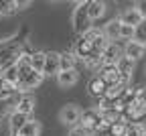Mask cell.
<instances>
[{"label":"cell","mask_w":146,"mask_h":136,"mask_svg":"<svg viewBox=\"0 0 146 136\" xmlns=\"http://www.w3.org/2000/svg\"><path fill=\"white\" fill-rule=\"evenodd\" d=\"M77 65V57L73 51H63L59 53V69L61 71H67V69H75Z\"/></svg>","instance_id":"cell-16"},{"label":"cell","mask_w":146,"mask_h":136,"mask_svg":"<svg viewBox=\"0 0 146 136\" xmlns=\"http://www.w3.org/2000/svg\"><path fill=\"white\" fill-rule=\"evenodd\" d=\"M79 116H81V108L77 104H67L59 110V122L73 128L79 124Z\"/></svg>","instance_id":"cell-4"},{"label":"cell","mask_w":146,"mask_h":136,"mask_svg":"<svg viewBox=\"0 0 146 136\" xmlns=\"http://www.w3.org/2000/svg\"><path fill=\"white\" fill-rule=\"evenodd\" d=\"M29 4H31L29 0H16V2H14V8H16V10H25Z\"/></svg>","instance_id":"cell-28"},{"label":"cell","mask_w":146,"mask_h":136,"mask_svg":"<svg viewBox=\"0 0 146 136\" xmlns=\"http://www.w3.org/2000/svg\"><path fill=\"white\" fill-rule=\"evenodd\" d=\"M134 35H136V29H132V27H124L122 25V29H120V41H132L134 39Z\"/></svg>","instance_id":"cell-23"},{"label":"cell","mask_w":146,"mask_h":136,"mask_svg":"<svg viewBox=\"0 0 146 136\" xmlns=\"http://www.w3.org/2000/svg\"><path fill=\"white\" fill-rule=\"evenodd\" d=\"M35 106H36L35 95H31V93H21V95H18V100H16L14 112L23 114V116H31V112L35 110Z\"/></svg>","instance_id":"cell-7"},{"label":"cell","mask_w":146,"mask_h":136,"mask_svg":"<svg viewBox=\"0 0 146 136\" xmlns=\"http://www.w3.org/2000/svg\"><path fill=\"white\" fill-rule=\"evenodd\" d=\"M134 41L142 43L146 47V21H142L138 27H136V35H134Z\"/></svg>","instance_id":"cell-22"},{"label":"cell","mask_w":146,"mask_h":136,"mask_svg":"<svg viewBox=\"0 0 146 136\" xmlns=\"http://www.w3.org/2000/svg\"><path fill=\"white\" fill-rule=\"evenodd\" d=\"M100 77H102V79L108 83V87H110V85H116V83H120V75H118L116 65H102Z\"/></svg>","instance_id":"cell-15"},{"label":"cell","mask_w":146,"mask_h":136,"mask_svg":"<svg viewBox=\"0 0 146 136\" xmlns=\"http://www.w3.org/2000/svg\"><path fill=\"white\" fill-rule=\"evenodd\" d=\"M140 136H146V132H144V130H142V134H140Z\"/></svg>","instance_id":"cell-30"},{"label":"cell","mask_w":146,"mask_h":136,"mask_svg":"<svg viewBox=\"0 0 146 136\" xmlns=\"http://www.w3.org/2000/svg\"><path fill=\"white\" fill-rule=\"evenodd\" d=\"M57 83H59V87H73L77 81H79V73H77V69H67V71H59L57 75Z\"/></svg>","instance_id":"cell-10"},{"label":"cell","mask_w":146,"mask_h":136,"mask_svg":"<svg viewBox=\"0 0 146 136\" xmlns=\"http://www.w3.org/2000/svg\"><path fill=\"white\" fill-rule=\"evenodd\" d=\"M27 120H29V116H23V114H18V112H12V116H10V130L14 132V136H16L18 130L25 126Z\"/></svg>","instance_id":"cell-18"},{"label":"cell","mask_w":146,"mask_h":136,"mask_svg":"<svg viewBox=\"0 0 146 136\" xmlns=\"http://www.w3.org/2000/svg\"><path fill=\"white\" fill-rule=\"evenodd\" d=\"M122 57V47L118 43H108V47L102 51V65H116Z\"/></svg>","instance_id":"cell-5"},{"label":"cell","mask_w":146,"mask_h":136,"mask_svg":"<svg viewBox=\"0 0 146 136\" xmlns=\"http://www.w3.org/2000/svg\"><path fill=\"white\" fill-rule=\"evenodd\" d=\"M134 8H136V12L140 14L142 21H146V0H140V2H136Z\"/></svg>","instance_id":"cell-26"},{"label":"cell","mask_w":146,"mask_h":136,"mask_svg":"<svg viewBox=\"0 0 146 136\" xmlns=\"http://www.w3.org/2000/svg\"><path fill=\"white\" fill-rule=\"evenodd\" d=\"M14 12H16V8H14L12 0H0V16H10Z\"/></svg>","instance_id":"cell-21"},{"label":"cell","mask_w":146,"mask_h":136,"mask_svg":"<svg viewBox=\"0 0 146 136\" xmlns=\"http://www.w3.org/2000/svg\"><path fill=\"white\" fill-rule=\"evenodd\" d=\"M85 10H87V18L91 23L100 21V18L106 14V2L102 0H91V2H85Z\"/></svg>","instance_id":"cell-11"},{"label":"cell","mask_w":146,"mask_h":136,"mask_svg":"<svg viewBox=\"0 0 146 136\" xmlns=\"http://www.w3.org/2000/svg\"><path fill=\"white\" fill-rule=\"evenodd\" d=\"M29 65L35 69V71H39L43 73V65H45V51H35L29 55Z\"/></svg>","instance_id":"cell-17"},{"label":"cell","mask_w":146,"mask_h":136,"mask_svg":"<svg viewBox=\"0 0 146 136\" xmlns=\"http://www.w3.org/2000/svg\"><path fill=\"white\" fill-rule=\"evenodd\" d=\"M142 134V126L136 122V124H128L126 122V132H124V136H140Z\"/></svg>","instance_id":"cell-24"},{"label":"cell","mask_w":146,"mask_h":136,"mask_svg":"<svg viewBox=\"0 0 146 136\" xmlns=\"http://www.w3.org/2000/svg\"><path fill=\"white\" fill-rule=\"evenodd\" d=\"M120 29H122L120 21H118V18H112V21L104 27L102 35L108 39V43H114V41H120Z\"/></svg>","instance_id":"cell-13"},{"label":"cell","mask_w":146,"mask_h":136,"mask_svg":"<svg viewBox=\"0 0 146 136\" xmlns=\"http://www.w3.org/2000/svg\"><path fill=\"white\" fill-rule=\"evenodd\" d=\"M144 53H146V47L142 45V43H138V41H128L126 45H124V49H122V55L126 57V59H130V61H138L140 57H144Z\"/></svg>","instance_id":"cell-6"},{"label":"cell","mask_w":146,"mask_h":136,"mask_svg":"<svg viewBox=\"0 0 146 136\" xmlns=\"http://www.w3.org/2000/svg\"><path fill=\"white\" fill-rule=\"evenodd\" d=\"M79 126L85 128L89 134L96 132L104 126V118H102V110L100 108H89V110H81L79 116Z\"/></svg>","instance_id":"cell-2"},{"label":"cell","mask_w":146,"mask_h":136,"mask_svg":"<svg viewBox=\"0 0 146 136\" xmlns=\"http://www.w3.org/2000/svg\"><path fill=\"white\" fill-rule=\"evenodd\" d=\"M16 93V87L12 83H8L4 77H0V100H8Z\"/></svg>","instance_id":"cell-19"},{"label":"cell","mask_w":146,"mask_h":136,"mask_svg":"<svg viewBox=\"0 0 146 136\" xmlns=\"http://www.w3.org/2000/svg\"><path fill=\"white\" fill-rule=\"evenodd\" d=\"M41 132H43V124L39 122V120H27L25 122V126L16 132V136H41Z\"/></svg>","instance_id":"cell-14"},{"label":"cell","mask_w":146,"mask_h":136,"mask_svg":"<svg viewBox=\"0 0 146 136\" xmlns=\"http://www.w3.org/2000/svg\"><path fill=\"white\" fill-rule=\"evenodd\" d=\"M87 89H89V95H94V98L102 100L104 95H106V91H108V83L102 79L100 75H96V77H91V81H89Z\"/></svg>","instance_id":"cell-12"},{"label":"cell","mask_w":146,"mask_h":136,"mask_svg":"<svg viewBox=\"0 0 146 136\" xmlns=\"http://www.w3.org/2000/svg\"><path fill=\"white\" fill-rule=\"evenodd\" d=\"M140 126H142V130L146 132V116H144V118H142V124H140Z\"/></svg>","instance_id":"cell-29"},{"label":"cell","mask_w":146,"mask_h":136,"mask_svg":"<svg viewBox=\"0 0 146 136\" xmlns=\"http://www.w3.org/2000/svg\"><path fill=\"white\" fill-rule=\"evenodd\" d=\"M73 29H75V33L79 35H85L89 29H91V21L87 18V10H85V2H79L77 8L73 10Z\"/></svg>","instance_id":"cell-3"},{"label":"cell","mask_w":146,"mask_h":136,"mask_svg":"<svg viewBox=\"0 0 146 136\" xmlns=\"http://www.w3.org/2000/svg\"><path fill=\"white\" fill-rule=\"evenodd\" d=\"M116 18L120 21V25H124V27H132V29H136V27L142 23V18H140V14L136 12V8H134V6L124 8Z\"/></svg>","instance_id":"cell-8"},{"label":"cell","mask_w":146,"mask_h":136,"mask_svg":"<svg viewBox=\"0 0 146 136\" xmlns=\"http://www.w3.org/2000/svg\"><path fill=\"white\" fill-rule=\"evenodd\" d=\"M67 136H89V132L77 124V126H73V128L69 130V134H67Z\"/></svg>","instance_id":"cell-25"},{"label":"cell","mask_w":146,"mask_h":136,"mask_svg":"<svg viewBox=\"0 0 146 136\" xmlns=\"http://www.w3.org/2000/svg\"><path fill=\"white\" fill-rule=\"evenodd\" d=\"M59 69V53L57 51H45V65H43V77L45 75H57Z\"/></svg>","instance_id":"cell-9"},{"label":"cell","mask_w":146,"mask_h":136,"mask_svg":"<svg viewBox=\"0 0 146 136\" xmlns=\"http://www.w3.org/2000/svg\"><path fill=\"white\" fill-rule=\"evenodd\" d=\"M16 73H18V79H16V89L23 91V93H29L31 89L39 87L43 83V73L35 71L31 65H29V57H18L16 61Z\"/></svg>","instance_id":"cell-1"},{"label":"cell","mask_w":146,"mask_h":136,"mask_svg":"<svg viewBox=\"0 0 146 136\" xmlns=\"http://www.w3.org/2000/svg\"><path fill=\"white\" fill-rule=\"evenodd\" d=\"M136 102H140V104L146 106V87H142V89L136 91Z\"/></svg>","instance_id":"cell-27"},{"label":"cell","mask_w":146,"mask_h":136,"mask_svg":"<svg viewBox=\"0 0 146 136\" xmlns=\"http://www.w3.org/2000/svg\"><path fill=\"white\" fill-rule=\"evenodd\" d=\"M14 55V51H8V53H4V55H0V73H4L6 69H10L12 65H16V57H12Z\"/></svg>","instance_id":"cell-20"}]
</instances>
